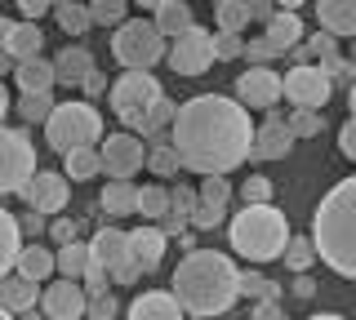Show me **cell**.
Returning a JSON list of instances; mask_svg holds the SVG:
<instances>
[{
  "label": "cell",
  "mask_w": 356,
  "mask_h": 320,
  "mask_svg": "<svg viewBox=\"0 0 356 320\" xmlns=\"http://www.w3.org/2000/svg\"><path fill=\"white\" fill-rule=\"evenodd\" d=\"M40 49H44V31L36 23H14V36H9V58L22 62V58H40Z\"/></svg>",
  "instance_id": "cell-30"
},
{
  "label": "cell",
  "mask_w": 356,
  "mask_h": 320,
  "mask_svg": "<svg viewBox=\"0 0 356 320\" xmlns=\"http://www.w3.org/2000/svg\"><path fill=\"white\" fill-rule=\"evenodd\" d=\"M54 18H58V27L67 31V36H85L89 27V5H72V0H67V5H54Z\"/></svg>",
  "instance_id": "cell-38"
},
{
  "label": "cell",
  "mask_w": 356,
  "mask_h": 320,
  "mask_svg": "<svg viewBox=\"0 0 356 320\" xmlns=\"http://www.w3.org/2000/svg\"><path fill=\"white\" fill-rule=\"evenodd\" d=\"M125 320H187V312L178 307L174 294L147 289V294H138V298L129 303V316H125Z\"/></svg>",
  "instance_id": "cell-21"
},
{
  "label": "cell",
  "mask_w": 356,
  "mask_h": 320,
  "mask_svg": "<svg viewBox=\"0 0 356 320\" xmlns=\"http://www.w3.org/2000/svg\"><path fill=\"white\" fill-rule=\"evenodd\" d=\"M321 71L330 76V85H334V81H348V90H352V85H356V62L348 58V53H339V58L321 62Z\"/></svg>",
  "instance_id": "cell-46"
},
{
  "label": "cell",
  "mask_w": 356,
  "mask_h": 320,
  "mask_svg": "<svg viewBox=\"0 0 356 320\" xmlns=\"http://www.w3.org/2000/svg\"><path fill=\"white\" fill-rule=\"evenodd\" d=\"M156 31H161L165 40H178L187 36L196 23H192V5H183V0H156V14H152Z\"/></svg>",
  "instance_id": "cell-25"
},
{
  "label": "cell",
  "mask_w": 356,
  "mask_h": 320,
  "mask_svg": "<svg viewBox=\"0 0 356 320\" xmlns=\"http://www.w3.org/2000/svg\"><path fill=\"white\" fill-rule=\"evenodd\" d=\"M44 138L58 156H72L81 147H98L103 142V116L94 112V103H58V112L44 125Z\"/></svg>",
  "instance_id": "cell-6"
},
{
  "label": "cell",
  "mask_w": 356,
  "mask_h": 320,
  "mask_svg": "<svg viewBox=\"0 0 356 320\" xmlns=\"http://www.w3.org/2000/svg\"><path fill=\"white\" fill-rule=\"evenodd\" d=\"M98 209H103L107 218L138 214V187H134V183H107L103 192H98Z\"/></svg>",
  "instance_id": "cell-26"
},
{
  "label": "cell",
  "mask_w": 356,
  "mask_h": 320,
  "mask_svg": "<svg viewBox=\"0 0 356 320\" xmlns=\"http://www.w3.org/2000/svg\"><path fill=\"white\" fill-rule=\"evenodd\" d=\"M325 129V112H294L289 116V134L294 138H316Z\"/></svg>",
  "instance_id": "cell-43"
},
{
  "label": "cell",
  "mask_w": 356,
  "mask_h": 320,
  "mask_svg": "<svg viewBox=\"0 0 356 320\" xmlns=\"http://www.w3.org/2000/svg\"><path fill=\"white\" fill-rule=\"evenodd\" d=\"M348 107H352V116H356V85L348 90Z\"/></svg>",
  "instance_id": "cell-61"
},
{
  "label": "cell",
  "mask_w": 356,
  "mask_h": 320,
  "mask_svg": "<svg viewBox=\"0 0 356 320\" xmlns=\"http://www.w3.org/2000/svg\"><path fill=\"white\" fill-rule=\"evenodd\" d=\"M200 205L192 214V227L196 231H214L222 218H227V205H232V183L227 178H200Z\"/></svg>",
  "instance_id": "cell-16"
},
{
  "label": "cell",
  "mask_w": 356,
  "mask_h": 320,
  "mask_svg": "<svg viewBox=\"0 0 356 320\" xmlns=\"http://www.w3.org/2000/svg\"><path fill=\"white\" fill-rule=\"evenodd\" d=\"M147 174H156L161 183H183L178 174H183V160L174 156V147H156L147 151Z\"/></svg>",
  "instance_id": "cell-37"
},
{
  "label": "cell",
  "mask_w": 356,
  "mask_h": 320,
  "mask_svg": "<svg viewBox=\"0 0 356 320\" xmlns=\"http://www.w3.org/2000/svg\"><path fill=\"white\" fill-rule=\"evenodd\" d=\"M254 320H285V307L276 303V298H267V303H254Z\"/></svg>",
  "instance_id": "cell-51"
},
{
  "label": "cell",
  "mask_w": 356,
  "mask_h": 320,
  "mask_svg": "<svg viewBox=\"0 0 356 320\" xmlns=\"http://www.w3.org/2000/svg\"><path fill=\"white\" fill-rule=\"evenodd\" d=\"M316 23H321V31H330L334 40H356V0H321Z\"/></svg>",
  "instance_id": "cell-20"
},
{
  "label": "cell",
  "mask_w": 356,
  "mask_h": 320,
  "mask_svg": "<svg viewBox=\"0 0 356 320\" xmlns=\"http://www.w3.org/2000/svg\"><path fill=\"white\" fill-rule=\"evenodd\" d=\"M312 262H316V245H312V236H289L285 245V267L294 276H307Z\"/></svg>",
  "instance_id": "cell-35"
},
{
  "label": "cell",
  "mask_w": 356,
  "mask_h": 320,
  "mask_svg": "<svg viewBox=\"0 0 356 320\" xmlns=\"http://www.w3.org/2000/svg\"><path fill=\"white\" fill-rule=\"evenodd\" d=\"M85 94H89V98H98V94H111L107 76H103V71H94V76H89V81H85Z\"/></svg>",
  "instance_id": "cell-53"
},
{
  "label": "cell",
  "mask_w": 356,
  "mask_h": 320,
  "mask_svg": "<svg viewBox=\"0 0 356 320\" xmlns=\"http://www.w3.org/2000/svg\"><path fill=\"white\" fill-rule=\"evenodd\" d=\"M138 214H143V218H156V223H161V218L170 214V187H161V183L138 187Z\"/></svg>",
  "instance_id": "cell-36"
},
{
  "label": "cell",
  "mask_w": 356,
  "mask_h": 320,
  "mask_svg": "<svg viewBox=\"0 0 356 320\" xmlns=\"http://www.w3.org/2000/svg\"><path fill=\"white\" fill-rule=\"evenodd\" d=\"M18 253H22V227L9 209H0V280L14 276L18 267Z\"/></svg>",
  "instance_id": "cell-27"
},
{
  "label": "cell",
  "mask_w": 356,
  "mask_h": 320,
  "mask_svg": "<svg viewBox=\"0 0 356 320\" xmlns=\"http://www.w3.org/2000/svg\"><path fill=\"white\" fill-rule=\"evenodd\" d=\"M22 320H44V316H22Z\"/></svg>",
  "instance_id": "cell-64"
},
{
  "label": "cell",
  "mask_w": 356,
  "mask_h": 320,
  "mask_svg": "<svg viewBox=\"0 0 356 320\" xmlns=\"http://www.w3.org/2000/svg\"><path fill=\"white\" fill-rule=\"evenodd\" d=\"M14 107V98H9V90H5V81H0V129H5V112Z\"/></svg>",
  "instance_id": "cell-57"
},
{
  "label": "cell",
  "mask_w": 356,
  "mask_h": 320,
  "mask_svg": "<svg viewBox=\"0 0 356 320\" xmlns=\"http://www.w3.org/2000/svg\"><path fill=\"white\" fill-rule=\"evenodd\" d=\"M67 192H72V183H67L63 174L40 169L36 178L22 187V201H27V209H36V214H44V218H58L67 209Z\"/></svg>",
  "instance_id": "cell-14"
},
{
  "label": "cell",
  "mask_w": 356,
  "mask_h": 320,
  "mask_svg": "<svg viewBox=\"0 0 356 320\" xmlns=\"http://www.w3.org/2000/svg\"><path fill=\"white\" fill-rule=\"evenodd\" d=\"M14 81L22 94H49L54 85H58V71H54V58H22L14 67Z\"/></svg>",
  "instance_id": "cell-24"
},
{
  "label": "cell",
  "mask_w": 356,
  "mask_h": 320,
  "mask_svg": "<svg viewBox=\"0 0 356 320\" xmlns=\"http://www.w3.org/2000/svg\"><path fill=\"white\" fill-rule=\"evenodd\" d=\"M18 227H22V236H40V231H44V214H36V209H27V214L18 218Z\"/></svg>",
  "instance_id": "cell-52"
},
{
  "label": "cell",
  "mask_w": 356,
  "mask_h": 320,
  "mask_svg": "<svg viewBox=\"0 0 356 320\" xmlns=\"http://www.w3.org/2000/svg\"><path fill=\"white\" fill-rule=\"evenodd\" d=\"M241 201H245V205H272V178L250 174V178L241 183Z\"/></svg>",
  "instance_id": "cell-42"
},
{
  "label": "cell",
  "mask_w": 356,
  "mask_h": 320,
  "mask_svg": "<svg viewBox=\"0 0 356 320\" xmlns=\"http://www.w3.org/2000/svg\"><path fill=\"white\" fill-rule=\"evenodd\" d=\"M89 294V320H111V316H116L120 312V307H116V294H111V289H85Z\"/></svg>",
  "instance_id": "cell-44"
},
{
  "label": "cell",
  "mask_w": 356,
  "mask_h": 320,
  "mask_svg": "<svg viewBox=\"0 0 356 320\" xmlns=\"http://www.w3.org/2000/svg\"><path fill=\"white\" fill-rule=\"evenodd\" d=\"M174 298L192 320H209V316H222L232 312V303L241 298V267L227 258V253H214V249H196L178 262L174 271Z\"/></svg>",
  "instance_id": "cell-2"
},
{
  "label": "cell",
  "mask_w": 356,
  "mask_h": 320,
  "mask_svg": "<svg viewBox=\"0 0 356 320\" xmlns=\"http://www.w3.org/2000/svg\"><path fill=\"white\" fill-rule=\"evenodd\" d=\"M312 320H348V316H339V312H321V316H312Z\"/></svg>",
  "instance_id": "cell-60"
},
{
  "label": "cell",
  "mask_w": 356,
  "mask_h": 320,
  "mask_svg": "<svg viewBox=\"0 0 356 320\" xmlns=\"http://www.w3.org/2000/svg\"><path fill=\"white\" fill-rule=\"evenodd\" d=\"M334 85L330 76L312 62V67H289L285 71V98L294 103V112H325Z\"/></svg>",
  "instance_id": "cell-12"
},
{
  "label": "cell",
  "mask_w": 356,
  "mask_h": 320,
  "mask_svg": "<svg viewBox=\"0 0 356 320\" xmlns=\"http://www.w3.org/2000/svg\"><path fill=\"white\" fill-rule=\"evenodd\" d=\"M196 205H200V192H196V187H187V183H174V187H170V214L183 218L187 227H192Z\"/></svg>",
  "instance_id": "cell-40"
},
{
  "label": "cell",
  "mask_w": 356,
  "mask_h": 320,
  "mask_svg": "<svg viewBox=\"0 0 356 320\" xmlns=\"http://www.w3.org/2000/svg\"><path fill=\"white\" fill-rule=\"evenodd\" d=\"M303 49H307V58L316 62H330V58H339V40L330 36V31H307V40H303Z\"/></svg>",
  "instance_id": "cell-41"
},
{
  "label": "cell",
  "mask_w": 356,
  "mask_h": 320,
  "mask_svg": "<svg viewBox=\"0 0 356 320\" xmlns=\"http://www.w3.org/2000/svg\"><path fill=\"white\" fill-rule=\"evenodd\" d=\"M98 156H103V174L111 183H134V174H143V165H147V142L120 129L98 142Z\"/></svg>",
  "instance_id": "cell-10"
},
{
  "label": "cell",
  "mask_w": 356,
  "mask_h": 320,
  "mask_svg": "<svg viewBox=\"0 0 356 320\" xmlns=\"http://www.w3.org/2000/svg\"><path fill=\"white\" fill-rule=\"evenodd\" d=\"M214 18H218V31H232V36H241V31L254 23V18H250V0H245V5H241V0H218Z\"/></svg>",
  "instance_id": "cell-32"
},
{
  "label": "cell",
  "mask_w": 356,
  "mask_h": 320,
  "mask_svg": "<svg viewBox=\"0 0 356 320\" xmlns=\"http://www.w3.org/2000/svg\"><path fill=\"white\" fill-rule=\"evenodd\" d=\"M9 36H14V18L0 14V53H9Z\"/></svg>",
  "instance_id": "cell-56"
},
{
  "label": "cell",
  "mask_w": 356,
  "mask_h": 320,
  "mask_svg": "<svg viewBox=\"0 0 356 320\" xmlns=\"http://www.w3.org/2000/svg\"><path fill=\"white\" fill-rule=\"evenodd\" d=\"M339 151L348 160H356V116H348V125L339 129Z\"/></svg>",
  "instance_id": "cell-50"
},
{
  "label": "cell",
  "mask_w": 356,
  "mask_h": 320,
  "mask_svg": "<svg viewBox=\"0 0 356 320\" xmlns=\"http://www.w3.org/2000/svg\"><path fill=\"white\" fill-rule=\"evenodd\" d=\"M312 245L334 276L356 280V174L334 183L312 214Z\"/></svg>",
  "instance_id": "cell-3"
},
{
  "label": "cell",
  "mask_w": 356,
  "mask_h": 320,
  "mask_svg": "<svg viewBox=\"0 0 356 320\" xmlns=\"http://www.w3.org/2000/svg\"><path fill=\"white\" fill-rule=\"evenodd\" d=\"M161 98H165V90L152 71H120L116 81H111L107 103H111V112H116V120L125 129H143V120H147V112Z\"/></svg>",
  "instance_id": "cell-8"
},
{
  "label": "cell",
  "mask_w": 356,
  "mask_h": 320,
  "mask_svg": "<svg viewBox=\"0 0 356 320\" xmlns=\"http://www.w3.org/2000/svg\"><path fill=\"white\" fill-rule=\"evenodd\" d=\"M254 129L250 112L236 98L222 94H196L178 107V120L170 129V147L183 160V169L200 174V178H227L241 169L254 151Z\"/></svg>",
  "instance_id": "cell-1"
},
{
  "label": "cell",
  "mask_w": 356,
  "mask_h": 320,
  "mask_svg": "<svg viewBox=\"0 0 356 320\" xmlns=\"http://www.w3.org/2000/svg\"><path fill=\"white\" fill-rule=\"evenodd\" d=\"M0 320H14V312H5V307H0Z\"/></svg>",
  "instance_id": "cell-62"
},
{
  "label": "cell",
  "mask_w": 356,
  "mask_h": 320,
  "mask_svg": "<svg viewBox=\"0 0 356 320\" xmlns=\"http://www.w3.org/2000/svg\"><path fill=\"white\" fill-rule=\"evenodd\" d=\"M170 53V40L156 31L152 18H129L125 27L111 31V58L125 71H147Z\"/></svg>",
  "instance_id": "cell-7"
},
{
  "label": "cell",
  "mask_w": 356,
  "mask_h": 320,
  "mask_svg": "<svg viewBox=\"0 0 356 320\" xmlns=\"http://www.w3.org/2000/svg\"><path fill=\"white\" fill-rule=\"evenodd\" d=\"M89 312V294L76 280H54L40 294V316L44 320H85Z\"/></svg>",
  "instance_id": "cell-15"
},
{
  "label": "cell",
  "mask_w": 356,
  "mask_h": 320,
  "mask_svg": "<svg viewBox=\"0 0 356 320\" xmlns=\"http://www.w3.org/2000/svg\"><path fill=\"white\" fill-rule=\"evenodd\" d=\"M14 67H18V62H14V58H9V53H0V81H5V76H9V71H14Z\"/></svg>",
  "instance_id": "cell-59"
},
{
  "label": "cell",
  "mask_w": 356,
  "mask_h": 320,
  "mask_svg": "<svg viewBox=\"0 0 356 320\" xmlns=\"http://www.w3.org/2000/svg\"><path fill=\"white\" fill-rule=\"evenodd\" d=\"M178 249H183V253H196V236H192V231H183V236H178Z\"/></svg>",
  "instance_id": "cell-58"
},
{
  "label": "cell",
  "mask_w": 356,
  "mask_h": 320,
  "mask_svg": "<svg viewBox=\"0 0 356 320\" xmlns=\"http://www.w3.org/2000/svg\"><path fill=\"white\" fill-rule=\"evenodd\" d=\"M40 174L36 147L27 129H0V196H22V187Z\"/></svg>",
  "instance_id": "cell-9"
},
{
  "label": "cell",
  "mask_w": 356,
  "mask_h": 320,
  "mask_svg": "<svg viewBox=\"0 0 356 320\" xmlns=\"http://www.w3.org/2000/svg\"><path fill=\"white\" fill-rule=\"evenodd\" d=\"M165 245H170V236H165L161 227H138V231H129V253H134V262L143 267V276L161 267Z\"/></svg>",
  "instance_id": "cell-22"
},
{
  "label": "cell",
  "mask_w": 356,
  "mask_h": 320,
  "mask_svg": "<svg viewBox=\"0 0 356 320\" xmlns=\"http://www.w3.org/2000/svg\"><path fill=\"white\" fill-rule=\"evenodd\" d=\"M18 276H27V280H49L54 271H58V253H49L44 245H22V253H18V267H14Z\"/></svg>",
  "instance_id": "cell-28"
},
{
  "label": "cell",
  "mask_w": 356,
  "mask_h": 320,
  "mask_svg": "<svg viewBox=\"0 0 356 320\" xmlns=\"http://www.w3.org/2000/svg\"><path fill=\"white\" fill-rule=\"evenodd\" d=\"M289 147H294L289 120L276 116V112H267V120L254 129V151H250V160H285Z\"/></svg>",
  "instance_id": "cell-17"
},
{
  "label": "cell",
  "mask_w": 356,
  "mask_h": 320,
  "mask_svg": "<svg viewBox=\"0 0 356 320\" xmlns=\"http://www.w3.org/2000/svg\"><path fill=\"white\" fill-rule=\"evenodd\" d=\"M103 174V156H98V147H81L72 151V156H63V178L67 183H89Z\"/></svg>",
  "instance_id": "cell-29"
},
{
  "label": "cell",
  "mask_w": 356,
  "mask_h": 320,
  "mask_svg": "<svg viewBox=\"0 0 356 320\" xmlns=\"http://www.w3.org/2000/svg\"><path fill=\"white\" fill-rule=\"evenodd\" d=\"M294 294L298 298H312V294H316V280H312V276H294Z\"/></svg>",
  "instance_id": "cell-55"
},
{
  "label": "cell",
  "mask_w": 356,
  "mask_h": 320,
  "mask_svg": "<svg viewBox=\"0 0 356 320\" xmlns=\"http://www.w3.org/2000/svg\"><path fill=\"white\" fill-rule=\"evenodd\" d=\"M227 236H232V249L250 262H272V258H285V245H289V223L281 209L272 205H245L236 209V218L227 223Z\"/></svg>",
  "instance_id": "cell-4"
},
{
  "label": "cell",
  "mask_w": 356,
  "mask_h": 320,
  "mask_svg": "<svg viewBox=\"0 0 356 320\" xmlns=\"http://www.w3.org/2000/svg\"><path fill=\"white\" fill-rule=\"evenodd\" d=\"M89 23L116 31V27L129 23V5H125V0H94V5H89Z\"/></svg>",
  "instance_id": "cell-34"
},
{
  "label": "cell",
  "mask_w": 356,
  "mask_h": 320,
  "mask_svg": "<svg viewBox=\"0 0 356 320\" xmlns=\"http://www.w3.org/2000/svg\"><path fill=\"white\" fill-rule=\"evenodd\" d=\"M18 14H22V23H36V27H40V18L54 14V5H44V0H22Z\"/></svg>",
  "instance_id": "cell-49"
},
{
  "label": "cell",
  "mask_w": 356,
  "mask_h": 320,
  "mask_svg": "<svg viewBox=\"0 0 356 320\" xmlns=\"http://www.w3.org/2000/svg\"><path fill=\"white\" fill-rule=\"evenodd\" d=\"M165 62H170V71H178V76H205L209 67H214V31L192 27L187 36L170 40Z\"/></svg>",
  "instance_id": "cell-11"
},
{
  "label": "cell",
  "mask_w": 356,
  "mask_h": 320,
  "mask_svg": "<svg viewBox=\"0 0 356 320\" xmlns=\"http://www.w3.org/2000/svg\"><path fill=\"white\" fill-rule=\"evenodd\" d=\"M272 58H281V53H276L272 45H267L263 36H254L250 45H245V62H250V67H267V62H272Z\"/></svg>",
  "instance_id": "cell-48"
},
{
  "label": "cell",
  "mask_w": 356,
  "mask_h": 320,
  "mask_svg": "<svg viewBox=\"0 0 356 320\" xmlns=\"http://www.w3.org/2000/svg\"><path fill=\"white\" fill-rule=\"evenodd\" d=\"M348 58H352V62H356V40H352V49H348Z\"/></svg>",
  "instance_id": "cell-63"
},
{
  "label": "cell",
  "mask_w": 356,
  "mask_h": 320,
  "mask_svg": "<svg viewBox=\"0 0 356 320\" xmlns=\"http://www.w3.org/2000/svg\"><path fill=\"white\" fill-rule=\"evenodd\" d=\"M214 58H245V40L232 36V31H214Z\"/></svg>",
  "instance_id": "cell-47"
},
{
  "label": "cell",
  "mask_w": 356,
  "mask_h": 320,
  "mask_svg": "<svg viewBox=\"0 0 356 320\" xmlns=\"http://www.w3.org/2000/svg\"><path fill=\"white\" fill-rule=\"evenodd\" d=\"M54 71H58V85H67V90H85V81H89L98 67H94V53L72 40L67 49H58V58H54Z\"/></svg>",
  "instance_id": "cell-19"
},
{
  "label": "cell",
  "mask_w": 356,
  "mask_h": 320,
  "mask_svg": "<svg viewBox=\"0 0 356 320\" xmlns=\"http://www.w3.org/2000/svg\"><path fill=\"white\" fill-rule=\"evenodd\" d=\"M14 107H18V116L27 120V125H49V116L58 112V103H54V94H22Z\"/></svg>",
  "instance_id": "cell-33"
},
{
  "label": "cell",
  "mask_w": 356,
  "mask_h": 320,
  "mask_svg": "<svg viewBox=\"0 0 356 320\" xmlns=\"http://www.w3.org/2000/svg\"><path fill=\"white\" fill-rule=\"evenodd\" d=\"M285 98V81L272 67H250L236 76V103L245 112H272Z\"/></svg>",
  "instance_id": "cell-13"
},
{
  "label": "cell",
  "mask_w": 356,
  "mask_h": 320,
  "mask_svg": "<svg viewBox=\"0 0 356 320\" xmlns=\"http://www.w3.org/2000/svg\"><path fill=\"white\" fill-rule=\"evenodd\" d=\"M81 236V223H76V218H67V214H58V218H49V240L54 245H72V240Z\"/></svg>",
  "instance_id": "cell-45"
},
{
  "label": "cell",
  "mask_w": 356,
  "mask_h": 320,
  "mask_svg": "<svg viewBox=\"0 0 356 320\" xmlns=\"http://www.w3.org/2000/svg\"><path fill=\"white\" fill-rule=\"evenodd\" d=\"M107 280H116V285L143 280V267L129 253V231H120V227H98V236L89 240L85 289H107Z\"/></svg>",
  "instance_id": "cell-5"
},
{
  "label": "cell",
  "mask_w": 356,
  "mask_h": 320,
  "mask_svg": "<svg viewBox=\"0 0 356 320\" xmlns=\"http://www.w3.org/2000/svg\"><path fill=\"white\" fill-rule=\"evenodd\" d=\"M58 276L63 280H85L89 276V245H81V240L63 245L58 249Z\"/></svg>",
  "instance_id": "cell-31"
},
{
  "label": "cell",
  "mask_w": 356,
  "mask_h": 320,
  "mask_svg": "<svg viewBox=\"0 0 356 320\" xmlns=\"http://www.w3.org/2000/svg\"><path fill=\"white\" fill-rule=\"evenodd\" d=\"M241 294L254 298V303H267V298H276V303H281V285L267 280L263 271H241Z\"/></svg>",
  "instance_id": "cell-39"
},
{
  "label": "cell",
  "mask_w": 356,
  "mask_h": 320,
  "mask_svg": "<svg viewBox=\"0 0 356 320\" xmlns=\"http://www.w3.org/2000/svg\"><path fill=\"white\" fill-rule=\"evenodd\" d=\"M36 303H40V285L36 280H27V276H18V271L0 280V307H5V312L27 316V312H36Z\"/></svg>",
  "instance_id": "cell-23"
},
{
  "label": "cell",
  "mask_w": 356,
  "mask_h": 320,
  "mask_svg": "<svg viewBox=\"0 0 356 320\" xmlns=\"http://www.w3.org/2000/svg\"><path fill=\"white\" fill-rule=\"evenodd\" d=\"M263 40H267L276 53H294V49L307 40V27H303V18H298V5H294V0L276 9V18L263 27Z\"/></svg>",
  "instance_id": "cell-18"
},
{
  "label": "cell",
  "mask_w": 356,
  "mask_h": 320,
  "mask_svg": "<svg viewBox=\"0 0 356 320\" xmlns=\"http://www.w3.org/2000/svg\"><path fill=\"white\" fill-rule=\"evenodd\" d=\"M250 18H254V23H272V18H276V5H263V0H259V5H250Z\"/></svg>",
  "instance_id": "cell-54"
}]
</instances>
